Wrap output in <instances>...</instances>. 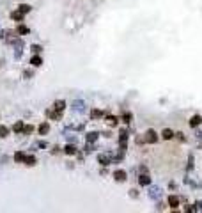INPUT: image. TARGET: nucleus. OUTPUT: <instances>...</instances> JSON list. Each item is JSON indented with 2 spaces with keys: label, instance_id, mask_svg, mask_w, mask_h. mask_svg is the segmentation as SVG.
<instances>
[{
  "label": "nucleus",
  "instance_id": "obj_1",
  "mask_svg": "<svg viewBox=\"0 0 202 213\" xmlns=\"http://www.w3.org/2000/svg\"><path fill=\"white\" fill-rule=\"evenodd\" d=\"M160 197H161V188L156 187V185H149V199L158 201Z\"/></svg>",
  "mask_w": 202,
  "mask_h": 213
},
{
  "label": "nucleus",
  "instance_id": "obj_2",
  "mask_svg": "<svg viewBox=\"0 0 202 213\" xmlns=\"http://www.w3.org/2000/svg\"><path fill=\"white\" fill-rule=\"evenodd\" d=\"M144 139H146V142H149V144H156V142H158V135H156V132L151 130V128L146 132V137H144Z\"/></svg>",
  "mask_w": 202,
  "mask_h": 213
},
{
  "label": "nucleus",
  "instance_id": "obj_3",
  "mask_svg": "<svg viewBox=\"0 0 202 213\" xmlns=\"http://www.w3.org/2000/svg\"><path fill=\"white\" fill-rule=\"evenodd\" d=\"M114 180H115V181H119V183L126 181V180H128V174H126V171H122V169L115 171V172H114Z\"/></svg>",
  "mask_w": 202,
  "mask_h": 213
},
{
  "label": "nucleus",
  "instance_id": "obj_4",
  "mask_svg": "<svg viewBox=\"0 0 202 213\" xmlns=\"http://www.w3.org/2000/svg\"><path fill=\"white\" fill-rule=\"evenodd\" d=\"M201 123H202V117H201V116H192V117H190V121H188L190 128H197Z\"/></svg>",
  "mask_w": 202,
  "mask_h": 213
},
{
  "label": "nucleus",
  "instance_id": "obj_5",
  "mask_svg": "<svg viewBox=\"0 0 202 213\" xmlns=\"http://www.w3.org/2000/svg\"><path fill=\"white\" fill-rule=\"evenodd\" d=\"M37 132H39V135H48V132H50V123H41L39 128H37Z\"/></svg>",
  "mask_w": 202,
  "mask_h": 213
},
{
  "label": "nucleus",
  "instance_id": "obj_6",
  "mask_svg": "<svg viewBox=\"0 0 202 213\" xmlns=\"http://www.w3.org/2000/svg\"><path fill=\"white\" fill-rule=\"evenodd\" d=\"M169 206H170L172 210H177V206H179V197H177V196H170V197H169Z\"/></svg>",
  "mask_w": 202,
  "mask_h": 213
},
{
  "label": "nucleus",
  "instance_id": "obj_7",
  "mask_svg": "<svg viewBox=\"0 0 202 213\" xmlns=\"http://www.w3.org/2000/svg\"><path fill=\"white\" fill-rule=\"evenodd\" d=\"M64 108H66V101L57 100V101L53 103V110H57V112H64Z\"/></svg>",
  "mask_w": 202,
  "mask_h": 213
},
{
  "label": "nucleus",
  "instance_id": "obj_8",
  "mask_svg": "<svg viewBox=\"0 0 202 213\" xmlns=\"http://www.w3.org/2000/svg\"><path fill=\"white\" fill-rule=\"evenodd\" d=\"M138 183H140L142 187H149V185H151V178H149V174H142V176L138 178Z\"/></svg>",
  "mask_w": 202,
  "mask_h": 213
},
{
  "label": "nucleus",
  "instance_id": "obj_9",
  "mask_svg": "<svg viewBox=\"0 0 202 213\" xmlns=\"http://www.w3.org/2000/svg\"><path fill=\"white\" fill-rule=\"evenodd\" d=\"M30 64H32L34 68H39V66L43 64V59H41V57H39L37 53H34V57L30 59Z\"/></svg>",
  "mask_w": 202,
  "mask_h": 213
},
{
  "label": "nucleus",
  "instance_id": "obj_10",
  "mask_svg": "<svg viewBox=\"0 0 202 213\" xmlns=\"http://www.w3.org/2000/svg\"><path fill=\"white\" fill-rule=\"evenodd\" d=\"M25 156H27V155H25L23 151H16V153H14V162H16V164H23V162H25Z\"/></svg>",
  "mask_w": 202,
  "mask_h": 213
},
{
  "label": "nucleus",
  "instance_id": "obj_11",
  "mask_svg": "<svg viewBox=\"0 0 202 213\" xmlns=\"http://www.w3.org/2000/svg\"><path fill=\"white\" fill-rule=\"evenodd\" d=\"M23 164H27L28 167H34L35 164H37V158L34 156V155H28V156H25V162Z\"/></svg>",
  "mask_w": 202,
  "mask_h": 213
},
{
  "label": "nucleus",
  "instance_id": "obj_12",
  "mask_svg": "<svg viewBox=\"0 0 202 213\" xmlns=\"http://www.w3.org/2000/svg\"><path fill=\"white\" fill-rule=\"evenodd\" d=\"M73 108H75L76 112H83V110H85V103L76 100V101H73Z\"/></svg>",
  "mask_w": 202,
  "mask_h": 213
},
{
  "label": "nucleus",
  "instance_id": "obj_13",
  "mask_svg": "<svg viewBox=\"0 0 202 213\" xmlns=\"http://www.w3.org/2000/svg\"><path fill=\"white\" fill-rule=\"evenodd\" d=\"M161 137H163V140H170V139L174 137V132H172L170 128H165V130L161 132Z\"/></svg>",
  "mask_w": 202,
  "mask_h": 213
},
{
  "label": "nucleus",
  "instance_id": "obj_14",
  "mask_svg": "<svg viewBox=\"0 0 202 213\" xmlns=\"http://www.w3.org/2000/svg\"><path fill=\"white\" fill-rule=\"evenodd\" d=\"M64 153H66V155H69V156H71V155H76V153H78V149H76V148H75V146H73V144H67V146H66V148H64Z\"/></svg>",
  "mask_w": 202,
  "mask_h": 213
},
{
  "label": "nucleus",
  "instance_id": "obj_15",
  "mask_svg": "<svg viewBox=\"0 0 202 213\" xmlns=\"http://www.w3.org/2000/svg\"><path fill=\"white\" fill-rule=\"evenodd\" d=\"M98 162H99L103 167H106V165H110V156H106V155H99V156H98Z\"/></svg>",
  "mask_w": 202,
  "mask_h": 213
},
{
  "label": "nucleus",
  "instance_id": "obj_16",
  "mask_svg": "<svg viewBox=\"0 0 202 213\" xmlns=\"http://www.w3.org/2000/svg\"><path fill=\"white\" fill-rule=\"evenodd\" d=\"M23 12H20V11H14V12H11V18L14 20V21H23Z\"/></svg>",
  "mask_w": 202,
  "mask_h": 213
},
{
  "label": "nucleus",
  "instance_id": "obj_17",
  "mask_svg": "<svg viewBox=\"0 0 202 213\" xmlns=\"http://www.w3.org/2000/svg\"><path fill=\"white\" fill-rule=\"evenodd\" d=\"M23 126H25V124H23L21 121H16L14 126H12V132H14V133H21V132H23Z\"/></svg>",
  "mask_w": 202,
  "mask_h": 213
},
{
  "label": "nucleus",
  "instance_id": "obj_18",
  "mask_svg": "<svg viewBox=\"0 0 202 213\" xmlns=\"http://www.w3.org/2000/svg\"><path fill=\"white\" fill-rule=\"evenodd\" d=\"M98 137H99L98 132H91V133H87V142H89V144H91V142H96Z\"/></svg>",
  "mask_w": 202,
  "mask_h": 213
},
{
  "label": "nucleus",
  "instance_id": "obj_19",
  "mask_svg": "<svg viewBox=\"0 0 202 213\" xmlns=\"http://www.w3.org/2000/svg\"><path fill=\"white\" fill-rule=\"evenodd\" d=\"M9 132H11V130H9L5 124H0V139H5V137L9 135Z\"/></svg>",
  "mask_w": 202,
  "mask_h": 213
},
{
  "label": "nucleus",
  "instance_id": "obj_20",
  "mask_svg": "<svg viewBox=\"0 0 202 213\" xmlns=\"http://www.w3.org/2000/svg\"><path fill=\"white\" fill-rule=\"evenodd\" d=\"M18 11H20V12H23V14H27V12H30V11H32V7H30L28 4H21V5L18 7Z\"/></svg>",
  "mask_w": 202,
  "mask_h": 213
},
{
  "label": "nucleus",
  "instance_id": "obj_21",
  "mask_svg": "<svg viewBox=\"0 0 202 213\" xmlns=\"http://www.w3.org/2000/svg\"><path fill=\"white\" fill-rule=\"evenodd\" d=\"M46 114H48V117H51V119H60V114H62V112H57V110H48Z\"/></svg>",
  "mask_w": 202,
  "mask_h": 213
},
{
  "label": "nucleus",
  "instance_id": "obj_22",
  "mask_svg": "<svg viewBox=\"0 0 202 213\" xmlns=\"http://www.w3.org/2000/svg\"><path fill=\"white\" fill-rule=\"evenodd\" d=\"M16 32H18V34H28V27H25V25H20V27L16 28Z\"/></svg>",
  "mask_w": 202,
  "mask_h": 213
},
{
  "label": "nucleus",
  "instance_id": "obj_23",
  "mask_svg": "<svg viewBox=\"0 0 202 213\" xmlns=\"http://www.w3.org/2000/svg\"><path fill=\"white\" fill-rule=\"evenodd\" d=\"M131 119H133V116H131V114H130V112H126V114H124V116H122V121H124V123H126V124H128V123H131Z\"/></svg>",
  "mask_w": 202,
  "mask_h": 213
},
{
  "label": "nucleus",
  "instance_id": "obj_24",
  "mask_svg": "<svg viewBox=\"0 0 202 213\" xmlns=\"http://www.w3.org/2000/svg\"><path fill=\"white\" fill-rule=\"evenodd\" d=\"M32 132H34V126H30V124H28V126H23V133H25V135H30Z\"/></svg>",
  "mask_w": 202,
  "mask_h": 213
},
{
  "label": "nucleus",
  "instance_id": "obj_25",
  "mask_svg": "<svg viewBox=\"0 0 202 213\" xmlns=\"http://www.w3.org/2000/svg\"><path fill=\"white\" fill-rule=\"evenodd\" d=\"M128 140V133L126 132H121L119 133V142H126Z\"/></svg>",
  "mask_w": 202,
  "mask_h": 213
},
{
  "label": "nucleus",
  "instance_id": "obj_26",
  "mask_svg": "<svg viewBox=\"0 0 202 213\" xmlns=\"http://www.w3.org/2000/svg\"><path fill=\"white\" fill-rule=\"evenodd\" d=\"M41 50H43L41 44H32V52H34V53H41Z\"/></svg>",
  "mask_w": 202,
  "mask_h": 213
},
{
  "label": "nucleus",
  "instance_id": "obj_27",
  "mask_svg": "<svg viewBox=\"0 0 202 213\" xmlns=\"http://www.w3.org/2000/svg\"><path fill=\"white\" fill-rule=\"evenodd\" d=\"M91 116L98 119V117H101V116H103V112H101V110H92V112H91Z\"/></svg>",
  "mask_w": 202,
  "mask_h": 213
},
{
  "label": "nucleus",
  "instance_id": "obj_28",
  "mask_svg": "<svg viewBox=\"0 0 202 213\" xmlns=\"http://www.w3.org/2000/svg\"><path fill=\"white\" fill-rule=\"evenodd\" d=\"M108 121H110V124H112V126H115V124H117V119H115V117H112V116H108Z\"/></svg>",
  "mask_w": 202,
  "mask_h": 213
},
{
  "label": "nucleus",
  "instance_id": "obj_29",
  "mask_svg": "<svg viewBox=\"0 0 202 213\" xmlns=\"http://www.w3.org/2000/svg\"><path fill=\"white\" fill-rule=\"evenodd\" d=\"M176 135H177V137H179V140H185V133H181V132H177V133H176Z\"/></svg>",
  "mask_w": 202,
  "mask_h": 213
},
{
  "label": "nucleus",
  "instance_id": "obj_30",
  "mask_svg": "<svg viewBox=\"0 0 202 213\" xmlns=\"http://www.w3.org/2000/svg\"><path fill=\"white\" fill-rule=\"evenodd\" d=\"M195 210H197V208H193V206H186V208H185V212H195Z\"/></svg>",
  "mask_w": 202,
  "mask_h": 213
},
{
  "label": "nucleus",
  "instance_id": "obj_31",
  "mask_svg": "<svg viewBox=\"0 0 202 213\" xmlns=\"http://www.w3.org/2000/svg\"><path fill=\"white\" fill-rule=\"evenodd\" d=\"M37 148H46V142H37Z\"/></svg>",
  "mask_w": 202,
  "mask_h": 213
},
{
  "label": "nucleus",
  "instance_id": "obj_32",
  "mask_svg": "<svg viewBox=\"0 0 202 213\" xmlns=\"http://www.w3.org/2000/svg\"><path fill=\"white\" fill-rule=\"evenodd\" d=\"M197 206H199V210H202V201L201 203H197Z\"/></svg>",
  "mask_w": 202,
  "mask_h": 213
}]
</instances>
